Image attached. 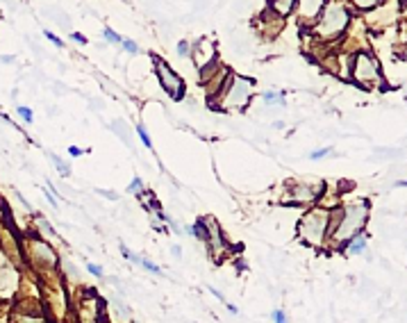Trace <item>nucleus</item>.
<instances>
[{"label":"nucleus","mask_w":407,"mask_h":323,"mask_svg":"<svg viewBox=\"0 0 407 323\" xmlns=\"http://www.w3.org/2000/svg\"><path fill=\"white\" fill-rule=\"evenodd\" d=\"M348 25V11L343 9L339 2H330L326 9L321 11V18L316 21V32L321 37H337L346 30Z\"/></svg>","instance_id":"1"},{"label":"nucleus","mask_w":407,"mask_h":323,"mask_svg":"<svg viewBox=\"0 0 407 323\" xmlns=\"http://www.w3.org/2000/svg\"><path fill=\"white\" fill-rule=\"evenodd\" d=\"M353 78L364 86V89H371L373 84H380V64L375 60L373 55H369L366 50H359L353 60Z\"/></svg>","instance_id":"2"},{"label":"nucleus","mask_w":407,"mask_h":323,"mask_svg":"<svg viewBox=\"0 0 407 323\" xmlns=\"http://www.w3.org/2000/svg\"><path fill=\"white\" fill-rule=\"evenodd\" d=\"M223 89V105L225 107H244L248 102V96L252 91V82L244 80V78H232L230 82L225 80Z\"/></svg>","instance_id":"3"},{"label":"nucleus","mask_w":407,"mask_h":323,"mask_svg":"<svg viewBox=\"0 0 407 323\" xmlns=\"http://www.w3.org/2000/svg\"><path fill=\"white\" fill-rule=\"evenodd\" d=\"M298 228H300V235H303V237H307L312 243H321L323 232L327 230V214L323 210L310 212V214L303 219V223H300Z\"/></svg>","instance_id":"4"},{"label":"nucleus","mask_w":407,"mask_h":323,"mask_svg":"<svg viewBox=\"0 0 407 323\" xmlns=\"http://www.w3.org/2000/svg\"><path fill=\"white\" fill-rule=\"evenodd\" d=\"M155 66H157V78H160V84L164 86V91H166L171 98H180V96H182V91H184L182 80H180V78H177L162 60H155Z\"/></svg>","instance_id":"5"},{"label":"nucleus","mask_w":407,"mask_h":323,"mask_svg":"<svg viewBox=\"0 0 407 323\" xmlns=\"http://www.w3.org/2000/svg\"><path fill=\"white\" fill-rule=\"evenodd\" d=\"M296 5H298V16H300V21L316 23V21H319V16H321L326 0H296Z\"/></svg>","instance_id":"6"},{"label":"nucleus","mask_w":407,"mask_h":323,"mask_svg":"<svg viewBox=\"0 0 407 323\" xmlns=\"http://www.w3.org/2000/svg\"><path fill=\"white\" fill-rule=\"evenodd\" d=\"M271 7H273V11L278 16H287L296 7V0H271Z\"/></svg>","instance_id":"7"},{"label":"nucleus","mask_w":407,"mask_h":323,"mask_svg":"<svg viewBox=\"0 0 407 323\" xmlns=\"http://www.w3.org/2000/svg\"><path fill=\"white\" fill-rule=\"evenodd\" d=\"M364 246H366V237H362L359 235L357 239H353L350 242V246H348V253H353V255H359L362 250H364Z\"/></svg>","instance_id":"8"},{"label":"nucleus","mask_w":407,"mask_h":323,"mask_svg":"<svg viewBox=\"0 0 407 323\" xmlns=\"http://www.w3.org/2000/svg\"><path fill=\"white\" fill-rule=\"evenodd\" d=\"M50 157H53V164L57 166L59 175H62V178H69V175H71V166H69V164H64V162L59 160L57 155H50Z\"/></svg>","instance_id":"9"},{"label":"nucleus","mask_w":407,"mask_h":323,"mask_svg":"<svg viewBox=\"0 0 407 323\" xmlns=\"http://www.w3.org/2000/svg\"><path fill=\"white\" fill-rule=\"evenodd\" d=\"M137 135L141 137V141H144L146 148H153V141H150V135H148V130L144 128V125H137Z\"/></svg>","instance_id":"10"},{"label":"nucleus","mask_w":407,"mask_h":323,"mask_svg":"<svg viewBox=\"0 0 407 323\" xmlns=\"http://www.w3.org/2000/svg\"><path fill=\"white\" fill-rule=\"evenodd\" d=\"M16 112H18V116H21L25 123H32L34 121V116H32V109H27V107H23V105H18L16 107Z\"/></svg>","instance_id":"11"},{"label":"nucleus","mask_w":407,"mask_h":323,"mask_svg":"<svg viewBox=\"0 0 407 323\" xmlns=\"http://www.w3.org/2000/svg\"><path fill=\"white\" fill-rule=\"evenodd\" d=\"M102 34H105V39H107L109 43H116V46L121 43V39H123V37H118V34L114 32L112 27H105V30H102Z\"/></svg>","instance_id":"12"},{"label":"nucleus","mask_w":407,"mask_h":323,"mask_svg":"<svg viewBox=\"0 0 407 323\" xmlns=\"http://www.w3.org/2000/svg\"><path fill=\"white\" fill-rule=\"evenodd\" d=\"M264 100L266 102H282L284 96H282V91H266L264 93Z\"/></svg>","instance_id":"13"},{"label":"nucleus","mask_w":407,"mask_h":323,"mask_svg":"<svg viewBox=\"0 0 407 323\" xmlns=\"http://www.w3.org/2000/svg\"><path fill=\"white\" fill-rule=\"evenodd\" d=\"M141 266H146V271H150V273H160L162 275L160 266H157V264H153L150 259H146V257H141Z\"/></svg>","instance_id":"14"},{"label":"nucleus","mask_w":407,"mask_h":323,"mask_svg":"<svg viewBox=\"0 0 407 323\" xmlns=\"http://www.w3.org/2000/svg\"><path fill=\"white\" fill-rule=\"evenodd\" d=\"M121 46H123L128 53H137V50H139V46H137L132 39H121Z\"/></svg>","instance_id":"15"},{"label":"nucleus","mask_w":407,"mask_h":323,"mask_svg":"<svg viewBox=\"0 0 407 323\" xmlns=\"http://www.w3.org/2000/svg\"><path fill=\"white\" fill-rule=\"evenodd\" d=\"M332 153V148H321V151H312L310 153V160H321V157L330 155Z\"/></svg>","instance_id":"16"},{"label":"nucleus","mask_w":407,"mask_h":323,"mask_svg":"<svg viewBox=\"0 0 407 323\" xmlns=\"http://www.w3.org/2000/svg\"><path fill=\"white\" fill-rule=\"evenodd\" d=\"M189 53H191V50H189V43L187 41L177 43V55H180V57H189Z\"/></svg>","instance_id":"17"},{"label":"nucleus","mask_w":407,"mask_h":323,"mask_svg":"<svg viewBox=\"0 0 407 323\" xmlns=\"http://www.w3.org/2000/svg\"><path fill=\"white\" fill-rule=\"evenodd\" d=\"M121 253H123V255H125V257H128V259H132V262H134V264H141V257H139V255H134V253H130V250H128V248H125V246H121Z\"/></svg>","instance_id":"18"},{"label":"nucleus","mask_w":407,"mask_h":323,"mask_svg":"<svg viewBox=\"0 0 407 323\" xmlns=\"http://www.w3.org/2000/svg\"><path fill=\"white\" fill-rule=\"evenodd\" d=\"M380 2V0H355V5L357 7H364V9H369V7H375Z\"/></svg>","instance_id":"19"},{"label":"nucleus","mask_w":407,"mask_h":323,"mask_svg":"<svg viewBox=\"0 0 407 323\" xmlns=\"http://www.w3.org/2000/svg\"><path fill=\"white\" fill-rule=\"evenodd\" d=\"M86 269H89V273H91V275L102 278V266H98V264H86Z\"/></svg>","instance_id":"20"},{"label":"nucleus","mask_w":407,"mask_h":323,"mask_svg":"<svg viewBox=\"0 0 407 323\" xmlns=\"http://www.w3.org/2000/svg\"><path fill=\"white\" fill-rule=\"evenodd\" d=\"M141 187H144V184H141V178H134L132 182H130L128 191H130V194H134V191H141Z\"/></svg>","instance_id":"21"},{"label":"nucleus","mask_w":407,"mask_h":323,"mask_svg":"<svg viewBox=\"0 0 407 323\" xmlns=\"http://www.w3.org/2000/svg\"><path fill=\"white\" fill-rule=\"evenodd\" d=\"M273 321L275 323H287V317H284L282 310H275V312H273Z\"/></svg>","instance_id":"22"},{"label":"nucleus","mask_w":407,"mask_h":323,"mask_svg":"<svg viewBox=\"0 0 407 323\" xmlns=\"http://www.w3.org/2000/svg\"><path fill=\"white\" fill-rule=\"evenodd\" d=\"M46 39H50V41H53L55 46H57V48H62V46H64V43H62V39H57L53 32H46Z\"/></svg>","instance_id":"23"},{"label":"nucleus","mask_w":407,"mask_h":323,"mask_svg":"<svg viewBox=\"0 0 407 323\" xmlns=\"http://www.w3.org/2000/svg\"><path fill=\"white\" fill-rule=\"evenodd\" d=\"M71 39H73V41H78V43H82V46H84V43H86V39L82 37L80 32H73V34H71Z\"/></svg>","instance_id":"24"},{"label":"nucleus","mask_w":407,"mask_h":323,"mask_svg":"<svg viewBox=\"0 0 407 323\" xmlns=\"http://www.w3.org/2000/svg\"><path fill=\"white\" fill-rule=\"evenodd\" d=\"M69 153H71V155H73V157H80V155H82V151H80V148H78V146H71V148H69Z\"/></svg>","instance_id":"25"},{"label":"nucleus","mask_w":407,"mask_h":323,"mask_svg":"<svg viewBox=\"0 0 407 323\" xmlns=\"http://www.w3.org/2000/svg\"><path fill=\"white\" fill-rule=\"evenodd\" d=\"M228 310H230V312H232V314H239V310H237V307H235V305H230V303H228Z\"/></svg>","instance_id":"26"}]
</instances>
